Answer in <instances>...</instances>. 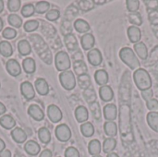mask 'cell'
Instances as JSON below:
<instances>
[{"label":"cell","mask_w":158,"mask_h":157,"mask_svg":"<svg viewBox=\"0 0 158 157\" xmlns=\"http://www.w3.org/2000/svg\"><path fill=\"white\" fill-rule=\"evenodd\" d=\"M119 128L120 134L123 139L132 138L131 134V110L130 106L127 105H120V113H119Z\"/></svg>","instance_id":"1"},{"label":"cell","mask_w":158,"mask_h":157,"mask_svg":"<svg viewBox=\"0 0 158 157\" xmlns=\"http://www.w3.org/2000/svg\"><path fill=\"white\" fill-rule=\"evenodd\" d=\"M133 80L137 88L143 92L145 90L151 89L152 87V79L148 71L143 68H138L133 73Z\"/></svg>","instance_id":"2"},{"label":"cell","mask_w":158,"mask_h":157,"mask_svg":"<svg viewBox=\"0 0 158 157\" xmlns=\"http://www.w3.org/2000/svg\"><path fill=\"white\" fill-rule=\"evenodd\" d=\"M119 57L123 61V63L126 64L131 69L136 70L140 68L141 63L136 56L134 50L131 47H123L119 51Z\"/></svg>","instance_id":"3"},{"label":"cell","mask_w":158,"mask_h":157,"mask_svg":"<svg viewBox=\"0 0 158 157\" xmlns=\"http://www.w3.org/2000/svg\"><path fill=\"white\" fill-rule=\"evenodd\" d=\"M55 64H56V68L58 71H67L69 70L70 67H71V61H70V57L68 55V53H66L65 51H60L56 55L55 57Z\"/></svg>","instance_id":"4"},{"label":"cell","mask_w":158,"mask_h":157,"mask_svg":"<svg viewBox=\"0 0 158 157\" xmlns=\"http://www.w3.org/2000/svg\"><path fill=\"white\" fill-rule=\"evenodd\" d=\"M59 81L62 87L68 91H71L76 86V79L73 71L67 70L59 74Z\"/></svg>","instance_id":"5"},{"label":"cell","mask_w":158,"mask_h":157,"mask_svg":"<svg viewBox=\"0 0 158 157\" xmlns=\"http://www.w3.org/2000/svg\"><path fill=\"white\" fill-rule=\"evenodd\" d=\"M56 136L58 141L66 143L71 138V130L66 124H60L56 128Z\"/></svg>","instance_id":"6"},{"label":"cell","mask_w":158,"mask_h":157,"mask_svg":"<svg viewBox=\"0 0 158 157\" xmlns=\"http://www.w3.org/2000/svg\"><path fill=\"white\" fill-rule=\"evenodd\" d=\"M87 57H88L89 63L94 67H97V66L101 65V63L103 61L102 53L97 48H93L92 50H90L87 54Z\"/></svg>","instance_id":"7"},{"label":"cell","mask_w":158,"mask_h":157,"mask_svg":"<svg viewBox=\"0 0 158 157\" xmlns=\"http://www.w3.org/2000/svg\"><path fill=\"white\" fill-rule=\"evenodd\" d=\"M47 115L49 119L53 122V123H58L62 118V111L60 110V108L55 105H50L47 108Z\"/></svg>","instance_id":"8"},{"label":"cell","mask_w":158,"mask_h":157,"mask_svg":"<svg viewBox=\"0 0 158 157\" xmlns=\"http://www.w3.org/2000/svg\"><path fill=\"white\" fill-rule=\"evenodd\" d=\"M20 92L26 100L30 101L35 97V91L32 84L29 81H24L20 85Z\"/></svg>","instance_id":"9"},{"label":"cell","mask_w":158,"mask_h":157,"mask_svg":"<svg viewBox=\"0 0 158 157\" xmlns=\"http://www.w3.org/2000/svg\"><path fill=\"white\" fill-rule=\"evenodd\" d=\"M103 113L106 121H114L118 117V108L114 104H107L105 105Z\"/></svg>","instance_id":"10"},{"label":"cell","mask_w":158,"mask_h":157,"mask_svg":"<svg viewBox=\"0 0 158 157\" xmlns=\"http://www.w3.org/2000/svg\"><path fill=\"white\" fill-rule=\"evenodd\" d=\"M6 71L13 77H18L21 73V67L16 59H9L6 64Z\"/></svg>","instance_id":"11"},{"label":"cell","mask_w":158,"mask_h":157,"mask_svg":"<svg viewBox=\"0 0 158 157\" xmlns=\"http://www.w3.org/2000/svg\"><path fill=\"white\" fill-rule=\"evenodd\" d=\"M81 43L84 50L90 51L94 48L95 44V38L92 33H85L81 38Z\"/></svg>","instance_id":"12"},{"label":"cell","mask_w":158,"mask_h":157,"mask_svg":"<svg viewBox=\"0 0 158 157\" xmlns=\"http://www.w3.org/2000/svg\"><path fill=\"white\" fill-rule=\"evenodd\" d=\"M99 96L102 101L104 102H110L114 98V92L112 88L108 85L101 86L99 89Z\"/></svg>","instance_id":"13"},{"label":"cell","mask_w":158,"mask_h":157,"mask_svg":"<svg viewBox=\"0 0 158 157\" xmlns=\"http://www.w3.org/2000/svg\"><path fill=\"white\" fill-rule=\"evenodd\" d=\"M28 113L36 121H42L44 118V113L43 109L36 105H30L29 109H28Z\"/></svg>","instance_id":"14"},{"label":"cell","mask_w":158,"mask_h":157,"mask_svg":"<svg viewBox=\"0 0 158 157\" xmlns=\"http://www.w3.org/2000/svg\"><path fill=\"white\" fill-rule=\"evenodd\" d=\"M127 33H128V37H129L131 43H133L134 44L139 43L142 38V31L139 29V27H136V26L129 27Z\"/></svg>","instance_id":"15"},{"label":"cell","mask_w":158,"mask_h":157,"mask_svg":"<svg viewBox=\"0 0 158 157\" xmlns=\"http://www.w3.org/2000/svg\"><path fill=\"white\" fill-rule=\"evenodd\" d=\"M94 79L98 85H100V86L107 85V82L109 81L108 73L104 69H98L94 73Z\"/></svg>","instance_id":"16"},{"label":"cell","mask_w":158,"mask_h":157,"mask_svg":"<svg viewBox=\"0 0 158 157\" xmlns=\"http://www.w3.org/2000/svg\"><path fill=\"white\" fill-rule=\"evenodd\" d=\"M75 118L79 123H85L89 118V113L86 107L80 105L75 110Z\"/></svg>","instance_id":"17"},{"label":"cell","mask_w":158,"mask_h":157,"mask_svg":"<svg viewBox=\"0 0 158 157\" xmlns=\"http://www.w3.org/2000/svg\"><path fill=\"white\" fill-rule=\"evenodd\" d=\"M35 88L39 94L46 95L49 93V86L47 81L44 79L39 78L35 81Z\"/></svg>","instance_id":"18"},{"label":"cell","mask_w":158,"mask_h":157,"mask_svg":"<svg viewBox=\"0 0 158 157\" xmlns=\"http://www.w3.org/2000/svg\"><path fill=\"white\" fill-rule=\"evenodd\" d=\"M24 149H25L27 154H29L30 155H32V156L37 155L40 153V151H41L40 145L36 142H34V141L27 142L25 143V145H24Z\"/></svg>","instance_id":"19"},{"label":"cell","mask_w":158,"mask_h":157,"mask_svg":"<svg viewBox=\"0 0 158 157\" xmlns=\"http://www.w3.org/2000/svg\"><path fill=\"white\" fill-rule=\"evenodd\" d=\"M134 51L136 52L137 56L142 58L143 60L147 59L148 57V49L147 46L145 45V43H143V42H139L137 43L134 44Z\"/></svg>","instance_id":"20"},{"label":"cell","mask_w":158,"mask_h":157,"mask_svg":"<svg viewBox=\"0 0 158 157\" xmlns=\"http://www.w3.org/2000/svg\"><path fill=\"white\" fill-rule=\"evenodd\" d=\"M147 123L149 127L158 133V112H149L146 117Z\"/></svg>","instance_id":"21"},{"label":"cell","mask_w":158,"mask_h":157,"mask_svg":"<svg viewBox=\"0 0 158 157\" xmlns=\"http://www.w3.org/2000/svg\"><path fill=\"white\" fill-rule=\"evenodd\" d=\"M11 136L13 140L18 143H23L27 140V135L25 131L20 128H15L11 131Z\"/></svg>","instance_id":"22"},{"label":"cell","mask_w":158,"mask_h":157,"mask_svg":"<svg viewBox=\"0 0 158 157\" xmlns=\"http://www.w3.org/2000/svg\"><path fill=\"white\" fill-rule=\"evenodd\" d=\"M74 28L80 33H86L91 29L90 24L86 20H84L82 19H78L75 20V22H74Z\"/></svg>","instance_id":"23"},{"label":"cell","mask_w":158,"mask_h":157,"mask_svg":"<svg viewBox=\"0 0 158 157\" xmlns=\"http://www.w3.org/2000/svg\"><path fill=\"white\" fill-rule=\"evenodd\" d=\"M65 43L69 51H75L79 47L78 41L76 39L75 35L72 33H69V34L65 35Z\"/></svg>","instance_id":"24"},{"label":"cell","mask_w":158,"mask_h":157,"mask_svg":"<svg viewBox=\"0 0 158 157\" xmlns=\"http://www.w3.org/2000/svg\"><path fill=\"white\" fill-rule=\"evenodd\" d=\"M104 130L107 136L113 138L118 134V126L114 121H106L104 124Z\"/></svg>","instance_id":"25"},{"label":"cell","mask_w":158,"mask_h":157,"mask_svg":"<svg viewBox=\"0 0 158 157\" xmlns=\"http://www.w3.org/2000/svg\"><path fill=\"white\" fill-rule=\"evenodd\" d=\"M101 150H102V145L100 143V142L96 139L94 140H92L90 143H89V145H88V151H89V154L93 156L94 155H99L100 153H101Z\"/></svg>","instance_id":"26"},{"label":"cell","mask_w":158,"mask_h":157,"mask_svg":"<svg viewBox=\"0 0 158 157\" xmlns=\"http://www.w3.org/2000/svg\"><path fill=\"white\" fill-rule=\"evenodd\" d=\"M103 151L106 154H110L113 153V151L117 147V140L115 138H107L104 141L103 143Z\"/></svg>","instance_id":"27"},{"label":"cell","mask_w":158,"mask_h":157,"mask_svg":"<svg viewBox=\"0 0 158 157\" xmlns=\"http://www.w3.org/2000/svg\"><path fill=\"white\" fill-rule=\"evenodd\" d=\"M73 69H74L75 73L78 75V77L81 76V75L87 74V71H88L87 65L82 60H76L73 63Z\"/></svg>","instance_id":"28"},{"label":"cell","mask_w":158,"mask_h":157,"mask_svg":"<svg viewBox=\"0 0 158 157\" xmlns=\"http://www.w3.org/2000/svg\"><path fill=\"white\" fill-rule=\"evenodd\" d=\"M22 68L26 73H28V74L33 73L36 69V64H35L34 59L31 57L25 58L22 62Z\"/></svg>","instance_id":"29"},{"label":"cell","mask_w":158,"mask_h":157,"mask_svg":"<svg viewBox=\"0 0 158 157\" xmlns=\"http://www.w3.org/2000/svg\"><path fill=\"white\" fill-rule=\"evenodd\" d=\"M0 54L5 57H9L13 54V48L9 42L2 41L0 42Z\"/></svg>","instance_id":"30"},{"label":"cell","mask_w":158,"mask_h":157,"mask_svg":"<svg viewBox=\"0 0 158 157\" xmlns=\"http://www.w3.org/2000/svg\"><path fill=\"white\" fill-rule=\"evenodd\" d=\"M0 125L6 130H11L15 127L16 122L14 118L9 115H5L0 118Z\"/></svg>","instance_id":"31"},{"label":"cell","mask_w":158,"mask_h":157,"mask_svg":"<svg viewBox=\"0 0 158 157\" xmlns=\"http://www.w3.org/2000/svg\"><path fill=\"white\" fill-rule=\"evenodd\" d=\"M18 49L21 56H28L31 52V47L27 40H21L18 43Z\"/></svg>","instance_id":"32"},{"label":"cell","mask_w":158,"mask_h":157,"mask_svg":"<svg viewBox=\"0 0 158 157\" xmlns=\"http://www.w3.org/2000/svg\"><path fill=\"white\" fill-rule=\"evenodd\" d=\"M81 132L84 137H92L94 134V127L91 122H85L81 125Z\"/></svg>","instance_id":"33"},{"label":"cell","mask_w":158,"mask_h":157,"mask_svg":"<svg viewBox=\"0 0 158 157\" xmlns=\"http://www.w3.org/2000/svg\"><path fill=\"white\" fill-rule=\"evenodd\" d=\"M83 97H84L85 101L91 105V104L96 102L97 95H96V93H95L94 89L93 87H90V88L84 90V92H83Z\"/></svg>","instance_id":"34"},{"label":"cell","mask_w":158,"mask_h":157,"mask_svg":"<svg viewBox=\"0 0 158 157\" xmlns=\"http://www.w3.org/2000/svg\"><path fill=\"white\" fill-rule=\"evenodd\" d=\"M78 83H79V86L83 90H86V89L92 87V81H91V78L88 74L79 76L78 77Z\"/></svg>","instance_id":"35"},{"label":"cell","mask_w":158,"mask_h":157,"mask_svg":"<svg viewBox=\"0 0 158 157\" xmlns=\"http://www.w3.org/2000/svg\"><path fill=\"white\" fill-rule=\"evenodd\" d=\"M38 136H39L40 141L44 144L49 143L51 141V133L49 130L46 128H41L38 131Z\"/></svg>","instance_id":"36"},{"label":"cell","mask_w":158,"mask_h":157,"mask_svg":"<svg viewBox=\"0 0 158 157\" xmlns=\"http://www.w3.org/2000/svg\"><path fill=\"white\" fill-rule=\"evenodd\" d=\"M129 21L133 24V26H140L143 24V18L142 15L137 11V12H132L129 14Z\"/></svg>","instance_id":"37"},{"label":"cell","mask_w":158,"mask_h":157,"mask_svg":"<svg viewBox=\"0 0 158 157\" xmlns=\"http://www.w3.org/2000/svg\"><path fill=\"white\" fill-rule=\"evenodd\" d=\"M34 8H35V12L39 14L47 13L50 8V4L46 1H40L34 6Z\"/></svg>","instance_id":"38"},{"label":"cell","mask_w":158,"mask_h":157,"mask_svg":"<svg viewBox=\"0 0 158 157\" xmlns=\"http://www.w3.org/2000/svg\"><path fill=\"white\" fill-rule=\"evenodd\" d=\"M8 23L13 26V27H16V28H20L21 25H22V19L21 18L17 15V14H10L8 16Z\"/></svg>","instance_id":"39"},{"label":"cell","mask_w":158,"mask_h":157,"mask_svg":"<svg viewBox=\"0 0 158 157\" xmlns=\"http://www.w3.org/2000/svg\"><path fill=\"white\" fill-rule=\"evenodd\" d=\"M34 12H35V8L32 4H26L21 8V14L25 18H29V17L32 16L34 14Z\"/></svg>","instance_id":"40"},{"label":"cell","mask_w":158,"mask_h":157,"mask_svg":"<svg viewBox=\"0 0 158 157\" xmlns=\"http://www.w3.org/2000/svg\"><path fill=\"white\" fill-rule=\"evenodd\" d=\"M90 110H91L92 115L94 116V118L96 120L101 118V109H100V105L98 104V102H94V103L91 104Z\"/></svg>","instance_id":"41"},{"label":"cell","mask_w":158,"mask_h":157,"mask_svg":"<svg viewBox=\"0 0 158 157\" xmlns=\"http://www.w3.org/2000/svg\"><path fill=\"white\" fill-rule=\"evenodd\" d=\"M126 6H127V9L130 11V13L137 12L140 7V1L139 0H127Z\"/></svg>","instance_id":"42"},{"label":"cell","mask_w":158,"mask_h":157,"mask_svg":"<svg viewBox=\"0 0 158 157\" xmlns=\"http://www.w3.org/2000/svg\"><path fill=\"white\" fill-rule=\"evenodd\" d=\"M39 27V22L35 19H31V20H28L25 22L24 24V30L27 32H31L34 31L38 29Z\"/></svg>","instance_id":"43"},{"label":"cell","mask_w":158,"mask_h":157,"mask_svg":"<svg viewBox=\"0 0 158 157\" xmlns=\"http://www.w3.org/2000/svg\"><path fill=\"white\" fill-rule=\"evenodd\" d=\"M79 6L83 11H90L94 7V1L85 0V1H79Z\"/></svg>","instance_id":"44"},{"label":"cell","mask_w":158,"mask_h":157,"mask_svg":"<svg viewBox=\"0 0 158 157\" xmlns=\"http://www.w3.org/2000/svg\"><path fill=\"white\" fill-rule=\"evenodd\" d=\"M59 17H60V12H59V10H57V9H50V10L46 13V15H45L46 19H48V20H50V21H55V20H56Z\"/></svg>","instance_id":"45"},{"label":"cell","mask_w":158,"mask_h":157,"mask_svg":"<svg viewBox=\"0 0 158 157\" xmlns=\"http://www.w3.org/2000/svg\"><path fill=\"white\" fill-rule=\"evenodd\" d=\"M21 2L19 0H8L7 1V7L11 12H16L20 8Z\"/></svg>","instance_id":"46"},{"label":"cell","mask_w":158,"mask_h":157,"mask_svg":"<svg viewBox=\"0 0 158 157\" xmlns=\"http://www.w3.org/2000/svg\"><path fill=\"white\" fill-rule=\"evenodd\" d=\"M16 36H17V31L13 28H6L3 31V37L7 40L14 39Z\"/></svg>","instance_id":"47"},{"label":"cell","mask_w":158,"mask_h":157,"mask_svg":"<svg viewBox=\"0 0 158 157\" xmlns=\"http://www.w3.org/2000/svg\"><path fill=\"white\" fill-rule=\"evenodd\" d=\"M146 106L151 112H158V101L156 99H150L146 102Z\"/></svg>","instance_id":"48"},{"label":"cell","mask_w":158,"mask_h":157,"mask_svg":"<svg viewBox=\"0 0 158 157\" xmlns=\"http://www.w3.org/2000/svg\"><path fill=\"white\" fill-rule=\"evenodd\" d=\"M65 157H80V153L75 147H69L65 152Z\"/></svg>","instance_id":"49"},{"label":"cell","mask_w":158,"mask_h":157,"mask_svg":"<svg viewBox=\"0 0 158 157\" xmlns=\"http://www.w3.org/2000/svg\"><path fill=\"white\" fill-rule=\"evenodd\" d=\"M144 4H146L147 8H151V10H156L158 8V1L156 0H151V1H144Z\"/></svg>","instance_id":"50"},{"label":"cell","mask_w":158,"mask_h":157,"mask_svg":"<svg viewBox=\"0 0 158 157\" xmlns=\"http://www.w3.org/2000/svg\"><path fill=\"white\" fill-rule=\"evenodd\" d=\"M142 97L146 102L149 101L150 99H152V97H153V91H152V89H148V90H145V91L142 92Z\"/></svg>","instance_id":"51"},{"label":"cell","mask_w":158,"mask_h":157,"mask_svg":"<svg viewBox=\"0 0 158 157\" xmlns=\"http://www.w3.org/2000/svg\"><path fill=\"white\" fill-rule=\"evenodd\" d=\"M39 157H52V152L50 150H44Z\"/></svg>","instance_id":"52"},{"label":"cell","mask_w":158,"mask_h":157,"mask_svg":"<svg viewBox=\"0 0 158 157\" xmlns=\"http://www.w3.org/2000/svg\"><path fill=\"white\" fill-rule=\"evenodd\" d=\"M0 157H11V153L9 150L5 149L1 154H0Z\"/></svg>","instance_id":"53"},{"label":"cell","mask_w":158,"mask_h":157,"mask_svg":"<svg viewBox=\"0 0 158 157\" xmlns=\"http://www.w3.org/2000/svg\"><path fill=\"white\" fill-rule=\"evenodd\" d=\"M6 106L0 102V116L3 115V114H5V113H6Z\"/></svg>","instance_id":"54"},{"label":"cell","mask_w":158,"mask_h":157,"mask_svg":"<svg viewBox=\"0 0 158 157\" xmlns=\"http://www.w3.org/2000/svg\"><path fill=\"white\" fill-rule=\"evenodd\" d=\"M5 148H6V144H5V142L2 140V139H0V154L5 150Z\"/></svg>","instance_id":"55"},{"label":"cell","mask_w":158,"mask_h":157,"mask_svg":"<svg viewBox=\"0 0 158 157\" xmlns=\"http://www.w3.org/2000/svg\"><path fill=\"white\" fill-rule=\"evenodd\" d=\"M106 157H119V156H118V154H116V153H110V154H108V155H107V156Z\"/></svg>","instance_id":"56"},{"label":"cell","mask_w":158,"mask_h":157,"mask_svg":"<svg viewBox=\"0 0 158 157\" xmlns=\"http://www.w3.org/2000/svg\"><path fill=\"white\" fill-rule=\"evenodd\" d=\"M3 9H4V2L0 0V13L3 11Z\"/></svg>","instance_id":"57"},{"label":"cell","mask_w":158,"mask_h":157,"mask_svg":"<svg viewBox=\"0 0 158 157\" xmlns=\"http://www.w3.org/2000/svg\"><path fill=\"white\" fill-rule=\"evenodd\" d=\"M106 3H107V1H94V4H99V5L106 4Z\"/></svg>","instance_id":"58"},{"label":"cell","mask_w":158,"mask_h":157,"mask_svg":"<svg viewBox=\"0 0 158 157\" xmlns=\"http://www.w3.org/2000/svg\"><path fill=\"white\" fill-rule=\"evenodd\" d=\"M2 29H3V20H2V19L0 18V31H2Z\"/></svg>","instance_id":"59"},{"label":"cell","mask_w":158,"mask_h":157,"mask_svg":"<svg viewBox=\"0 0 158 157\" xmlns=\"http://www.w3.org/2000/svg\"><path fill=\"white\" fill-rule=\"evenodd\" d=\"M93 157H102V156H101V155H94V156H93Z\"/></svg>","instance_id":"60"},{"label":"cell","mask_w":158,"mask_h":157,"mask_svg":"<svg viewBox=\"0 0 158 157\" xmlns=\"http://www.w3.org/2000/svg\"><path fill=\"white\" fill-rule=\"evenodd\" d=\"M0 87H1V83H0Z\"/></svg>","instance_id":"61"}]
</instances>
